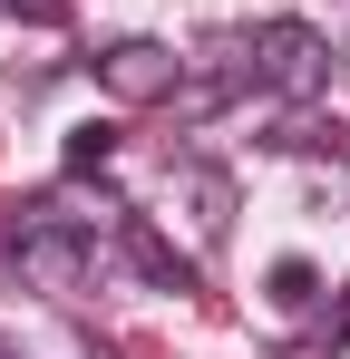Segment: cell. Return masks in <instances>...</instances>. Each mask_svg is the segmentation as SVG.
Segmentation results:
<instances>
[{"instance_id": "1", "label": "cell", "mask_w": 350, "mask_h": 359, "mask_svg": "<svg viewBox=\"0 0 350 359\" xmlns=\"http://www.w3.org/2000/svg\"><path fill=\"white\" fill-rule=\"evenodd\" d=\"M233 88H273V97H321V78H331V49H321V29L311 20H253V29H233L214 39V59Z\"/></svg>"}, {"instance_id": "2", "label": "cell", "mask_w": 350, "mask_h": 359, "mask_svg": "<svg viewBox=\"0 0 350 359\" xmlns=\"http://www.w3.org/2000/svg\"><path fill=\"white\" fill-rule=\"evenodd\" d=\"M10 252H20V282H30V292H49V301L88 292V272H98V233H88V224H68L58 204H30Z\"/></svg>"}, {"instance_id": "3", "label": "cell", "mask_w": 350, "mask_h": 359, "mask_svg": "<svg viewBox=\"0 0 350 359\" xmlns=\"http://www.w3.org/2000/svg\"><path fill=\"white\" fill-rule=\"evenodd\" d=\"M175 78H185V59H175L166 39H117V49H98V88H108L117 107H166Z\"/></svg>"}, {"instance_id": "4", "label": "cell", "mask_w": 350, "mask_h": 359, "mask_svg": "<svg viewBox=\"0 0 350 359\" xmlns=\"http://www.w3.org/2000/svg\"><path fill=\"white\" fill-rule=\"evenodd\" d=\"M117 252H127V262H136L156 292H195V262H185V252H175V243L156 233L146 214H117Z\"/></svg>"}, {"instance_id": "5", "label": "cell", "mask_w": 350, "mask_h": 359, "mask_svg": "<svg viewBox=\"0 0 350 359\" xmlns=\"http://www.w3.org/2000/svg\"><path fill=\"white\" fill-rule=\"evenodd\" d=\"M185 204H195V233H224V224H233V184L214 175V165L185 175Z\"/></svg>"}, {"instance_id": "6", "label": "cell", "mask_w": 350, "mask_h": 359, "mask_svg": "<svg viewBox=\"0 0 350 359\" xmlns=\"http://www.w3.org/2000/svg\"><path fill=\"white\" fill-rule=\"evenodd\" d=\"M311 292H321V272L292 252V262H273V311H311Z\"/></svg>"}, {"instance_id": "7", "label": "cell", "mask_w": 350, "mask_h": 359, "mask_svg": "<svg viewBox=\"0 0 350 359\" xmlns=\"http://www.w3.org/2000/svg\"><path fill=\"white\" fill-rule=\"evenodd\" d=\"M117 156V126H68V175H98Z\"/></svg>"}, {"instance_id": "8", "label": "cell", "mask_w": 350, "mask_h": 359, "mask_svg": "<svg viewBox=\"0 0 350 359\" xmlns=\"http://www.w3.org/2000/svg\"><path fill=\"white\" fill-rule=\"evenodd\" d=\"M0 359H30V350H20V340H0Z\"/></svg>"}, {"instance_id": "9", "label": "cell", "mask_w": 350, "mask_h": 359, "mask_svg": "<svg viewBox=\"0 0 350 359\" xmlns=\"http://www.w3.org/2000/svg\"><path fill=\"white\" fill-rule=\"evenodd\" d=\"M0 10H10V0H0Z\"/></svg>"}]
</instances>
